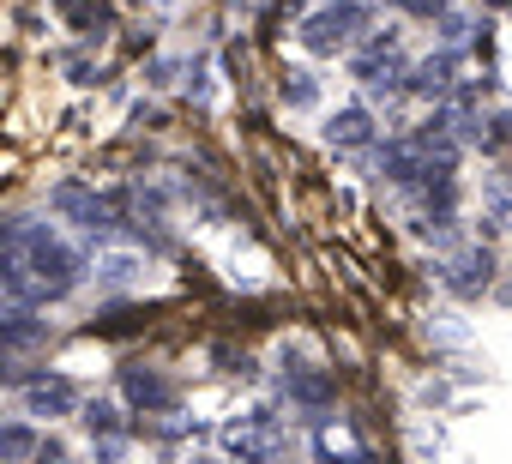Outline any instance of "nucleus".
<instances>
[{
  "label": "nucleus",
  "mask_w": 512,
  "mask_h": 464,
  "mask_svg": "<svg viewBox=\"0 0 512 464\" xmlns=\"http://www.w3.org/2000/svg\"><path fill=\"white\" fill-rule=\"evenodd\" d=\"M362 7H326V13H314L308 25H302V43L314 49V55H332V49H344L356 31H362Z\"/></svg>",
  "instance_id": "nucleus-1"
},
{
  "label": "nucleus",
  "mask_w": 512,
  "mask_h": 464,
  "mask_svg": "<svg viewBox=\"0 0 512 464\" xmlns=\"http://www.w3.org/2000/svg\"><path fill=\"white\" fill-rule=\"evenodd\" d=\"M49 205H55L61 217H73L79 229H109V205H103L91 187H79V181H61V187L49 193Z\"/></svg>",
  "instance_id": "nucleus-2"
},
{
  "label": "nucleus",
  "mask_w": 512,
  "mask_h": 464,
  "mask_svg": "<svg viewBox=\"0 0 512 464\" xmlns=\"http://www.w3.org/2000/svg\"><path fill=\"white\" fill-rule=\"evenodd\" d=\"M25 398H31V416H67L73 410V380H61V374H37L31 386H25Z\"/></svg>",
  "instance_id": "nucleus-3"
},
{
  "label": "nucleus",
  "mask_w": 512,
  "mask_h": 464,
  "mask_svg": "<svg viewBox=\"0 0 512 464\" xmlns=\"http://www.w3.org/2000/svg\"><path fill=\"white\" fill-rule=\"evenodd\" d=\"M121 386H127V398H133L139 410H169V404H175V386H169L163 374H151V368H127Z\"/></svg>",
  "instance_id": "nucleus-4"
},
{
  "label": "nucleus",
  "mask_w": 512,
  "mask_h": 464,
  "mask_svg": "<svg viewBox=\"0 0 512 464\" xmlns=\"http://www.w3.org/2000/svg\"><path fill=\"white\" fill-rule=\"evenodd\" d=\"M332 145H344V151H356V145H368L374 139V121L362 115V109H344V115H332Z\"/></svg>",
  "instance_id": "nucleus-5"
},
{
  "label": "nucleus",
  "mask_w": 512,
  "mask_h": 464,
  "mask_svg": "<svg viewBox=\"0 0 512 464\" xmlns=\"http://www.w3.org/2000/svg\"><path fill=\"white\" fill-rule=\"evenodd\" d=\"M284 392H290L296 404H308V410L332 404V380H326V374H284Z\"/></svg>",
  "instance_id": "nucleus-6"
},
{
  "label": "nucleus",
  "mask_w": 512,
  "mask_h": 464,
  "mask_svg": "<svg viewBox=\"0 0 512 464\" xmlns=\"http://www.w3.org/2000/svg\"><path fill=\"white\" fill-rule=\"evenodd\" d=\"M410 85H416V91H422V97H440V91H446V85H452V55H440V61H422V67H416V79H410Z\"/></svg>",
  "instance_id": "nucleus-7"
},
{
  "label": "nucleus",
  "mask_w": 512,
  "mask_h": 464,
  "mask_svg": "<svg viewBox=\"0 0 512 464\" xmlns=\"http://www.w3.org/2000/svg\"><path fill=\"white\" fill-rule=\"evenodd\" d=\"M25 452H37L31 428H0V458H25Z\"/></svg>",
  "instance_id": "nucleus-8"
},
{
  "label": "nucleus",
  "mask_w": 512,
  "mask_h": 464,
  "mask_svg": "<svg viewBox=\"0 0 512 464\" xmlns=\"http://www.w3.org/2000/svg\"><path fill=\"white\" fill-rule=\"evenodd\" d=\"M284 103L308 109V103H314V79H308V73H290V79H284Z\"/></svg>",
  "instance_id": "nucleus-9"
},
{
  "label": "nucleus",
  "mask_w": 512,
  "mask_h": 464,
  "mask_svg": "<svg viewBox=\"0 0 512 464\" xmlns=\"http://www.w3.org/2000/svg\"><path fill=\"white\" fill-rule=\"evenodd\" d=\"M85 428H91V434H97V428L109 434V428H115V410H109V404H91V410H85Z\"/></svg>",
  "instance_id": "nucleus-10"
},
{
  "label": "nucleus",
  "mask_w": 512,
  "mask_h": 464,
  "mask_svg": "<svg viewBox=\"0 0 512 464\" xmlns=\"http://www.w3.org/2000/svg\"><path fill=\"white\" fill-rule=\"evenodd\" d=\"M404 7H410V13H416V19H434V13H440V7H446V0H404Z\"/></svg>",
  "instance_id": "nucleus-11"
}]
</instances>
